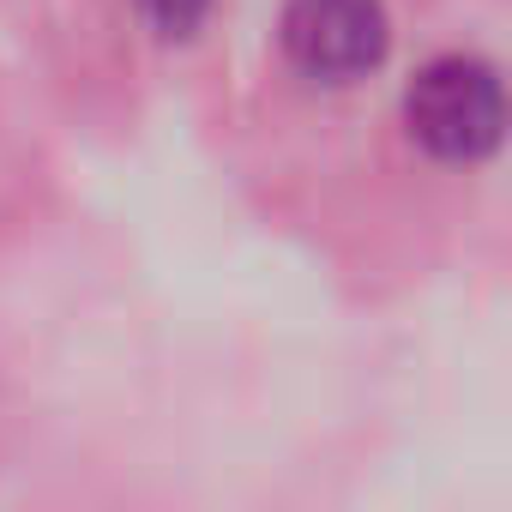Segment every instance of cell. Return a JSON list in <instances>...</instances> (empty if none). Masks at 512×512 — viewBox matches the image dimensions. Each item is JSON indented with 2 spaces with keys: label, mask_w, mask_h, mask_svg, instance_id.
<instances>
[{
  "label": "cell",
  "mask_w": 512,
  "mask_h": 512,
  "mask_svg": "<svg viewBox=\"0 0 512 512\" xmlns=\"http://www.w3.org/2000/svg\"><path fill=\"white\" fill-rule=\"evenodd\" d=\"M404 121L434 157L476 163L500 145V127H506L500 73L476 55H440L404 91Z\"/></svg>",
  "instance_id": "1"
},
{
  "label": "cell",
  "mask_w": 512,
  "mask_h": 512,
  "mask_svg": "<svg viewBox=\"0 0 512 512\" xmlns=\"http://www.w3.org/2000/svg\"><path fill=\"white\" fill-rule=\"evenodd\" d=\"M284 49L308 79L350 85L386 55V7L380 0H290Z\"/></svg>",
  "instance_id": "2"
},
{
  "label": "cell",
  "mask_w": 512,
  "mask_h": 512,
  "mask_svg": "<svg viewBox=\"0 0 512 512\" xmlns=\"http://www.w3.org/2000/svg\"><path fill=\"white\" fill-rule=\"evenodd\" d=\"M139 13L157 37H193L211 13V0H139Z\"/></svg>",
  "instance_id": "3"
}]
</instances>
